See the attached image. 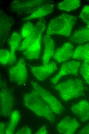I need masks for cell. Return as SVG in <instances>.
I'll list each match as a JSON object with an SVG mask.
<instances>
[{"mask_svg": "<svg viewBox=\"0 0 89 134\" xmlns=\"http://www.w3.org/2000/svg\"><path fill=\"white\" fill-rule=\"evenodd\" d=\"M80 67V74L86 83L89 85V59L84 61Z\"/></svg>", "mask_w": 89, "mask_h": 134, "instance_id": "obj_24", "label": "cell"}, {"mask_svg": "<svg viewBox=\"0 0 89 134\" xmlns=\"http://www.w3.org/2000/svg\"><path fill=\"white\" fill-rule=\"evenodd\" d=\"M79 134H89V123L84 127L78 132Z\"/></svg>", "mask_w": 89, "mask_h": 134, "instance_id": "obj_28", "label": "cell"}, {"mask_svg": "<svg viewBox=\"0 0 89 134\" xmlns=\"http://www.w3.org/2000/svg\"><path fill=\"white\" fill-rule=\"evenodd\" d=\"M15 103L14 96L6 83L2 79L0 81V114L1 116H10Z\"/></svg>", "mask_w": 89, "mask_h": 134, "instance_id": "obj_5", "label": "cell"}, {"mask_svg": "<svg viewBox=\"0 0 89 134\" xmlns=\"http://www.w3.org/2000/svg\"><path fill=\"white\" fill-rule=\"evenodd\" d=\"M46 21L43 18H40L34 26L32 33L20 44L18 50L23 51L34 42L40 35H42L46 28Z\"/></svg>", "mask_w": 89, "mask_h": 134, "instance_id": "obj_9", "label": "cell"}, {"mask_svg": "<svg viewBox=\"0 0 89 134\" xmlns=\"http://www.w3.org/2000/svg\"><path fill=\"white\" fill-rule=\"evenodd\" d=\"M24 105L37 116L43 117L50 122H54L55 117L48 105L33 89L25 94L23 97Z\"/></svg>", "mask_w": 89, "mask_h": 134, "instance_id": "obj_1", "label": "cell"}, {"mask_svg": "<svg viewBox=\"0 0 89 134\" xmlns=\"http://www.w3.org/2000/svg\"><path fill=\"white\" fill-rule=\"evenodd\" d=\"M48 2L42 0H14L10 3L9 9L12 12L18 16L30 15Z\"/></svg>", "mask_w": 89, "mask_h": 134, "instance_id": "obj_4", "label": "cell"}, {"mask_svg": "<svg viewBox=\"0 0 89 134\" xmlns=\"http://www.w3.org/2000/svg\"><path fill=\"white\" fill-rule=\"evenodd\" d=\"M0 37L7 36L13 24L12 17L2 11H0Z\"/></svg>", "mask_w": 89, "mask_h": 134, "instance_id": "obj_17", "label": "cell"}, {"mask_svg": "<svg viewBox=\"0 0 89 134\" xmlns=\"http://www.w3.org/2000/svg\"><path fill=\"white\" fill-rule=\"evenodd\" d=\"M80 126L76 119L66 116L57 124V128L60 134H73Z\"/></svg>", "mask_w": 89, "mask_h": 134, "instance_id": "obj_11", "label": "cell"}, {"mask_svg": "<svg viewBox=\"0 0 89 134\" xmlns=\"http://www.w3.org/2000/svg\"><path fill=\"white\" fill-rule=\"evenodd\" d=\"M16 60V55H13L10 51L1 49L0 51V62L1 64L5 65H12Z\"/></svg>", "mask_w": 89, "mask_h": 134, "instance_id": "obj_21", "label": "cell"}, {"mask_svg": "<svg viewBox=\"0 0 89 134\" xmlns=\"http://www.w3.org/2000/svg\"><path fill=\"white\" fill-rule=\"evenodd\" d=\"M34 26L30 21L26 22L22 28L21 32V36L25 38L32 33L33 31Z\"/></svg>", "mask_w": 89, "mask_h": 134, "instance_id": "obj_25", "label": "cell"}, {"mask_svg": "<svg viewBox=\"0 0 89 134\" xmlns=\"http://www.w3.org/2000/svg\"><path fill=\"white\" fill-rule=\"evenodd\" d=\"M74 48V46L71 43H65L55 50L54 58L59 63L68 60L73 56Z\"/></svg>", "mask_w": 89, "mask_h": 134, "instance_id": "obj_12", "label": "cell"}, {"mask_svg": "<svg viewBox=\"0 0 89 134\" xmlns=\"http://www.w3.org/2000/svg\"><path fill=\"white\" fill-rule=\"evenodd\" d=\"M11 81L18 85L25 83L28 79V73L25 59L20 58L14 65L9 70Z\"/></svg>", "mask_w": 89, "mask_h": 134, "instance_id": "obj_7", "label": "cell"}, {"mask_svg": "<svg viewBox=\"0 0 89 134\" xmlns=\"http://www.w3.org/2000/svg\"><path fill=\"white\" fill-rule=\"evenodd\" d=\"M31 83L33 89L48 105L54 113L58 115L62 114L64 108L56 97L36 82L31 81Z\"/></svg>", "mask_w": 89, "mask_h": 134, "instance_id": "obj_6", "label": "cell"}, {"mask_svg": "<svg viewBox=\"0 0 89 134\" xmlns=\"http://www.w3.org/2000/svg\"><path fill=\"white\" fill-rule=\"evenodd\" d=\"M58 92L62 99L66 101L83 95L85 88L80 79H69L53 87Z\"/></svg>", "mask_w": 89, "mask_h": 134, "instance_id": "obj_3", "label": "cell"}, {"mask_svg": "<svg viewBox=\"0 0 89 134\" xmlns=\"http://www.w3.org/2000/svg\"><path fill=\"white\" fill-rule=\"evenodd\" d=\"M43 41L44 49L42 57V62L43 65L49 62L51 58L53 57L54 51V43L53 40L50 35L46 34L44 36Z\"/></svg>", "mask_w": 89, "mask_h": 134, "instance_id": "obj_15", "label": "cell"}, {"mask_svg": "<svg viewBox=\"0 0 89 134\" xmlns=\"http://www.w3.org/2000/svg\"><path fill=\"white\" fill-rule=\"evenodd\" d=\"M32 133V129L30 128L27 126L23 127L17 131L16 134H31Z\"/></svg>", "mask_w": 89, "mask_h": 134, "instance_id": "obj_27", "label": "cell"}, {"mask_svg": "<svg viewBox=\"0 0 89 134\" xmlns=\"http://www.w3.org/2000/svg\"><path fill=\"white\" fill-rule=\"evenodd\" d=\"M20 112L17 110L13 111L10 115V120L5 130V133L12 134L15 129L20 120Z\"/></svg>", "mask_w": 89, "mask_h": 134, "instance_id": "obj_20", "label": "cell"}, {"mask_svg": "<svg viewBox=\"0 0 89 134\" xmlns=\"http://www.w3.org/2000/svg\"><path fill=\"white\" fill-rule=\"evenodd\" d=\"M54 5L51 3H47L40 6L31 14L26 17L24 19L25 21L43 17L53 11Z\"/></svg>", "mask_w": 89, "mask_h": 134, "instance_id": "obj_18", "label": "cell"}, {"mask_svg": "<svg viewBox=\"0 0 89 134\" xmlns=\"http://www.w3.org/2000/svg\"><path fill=\"white\" fill-rule=\"evenodd\" d=\"M80 5L79 0H66L59 3L57 7L61 10L69 11L76 9Z\"/></svg>", "mask_w": 89, "mask_h": 134, "instance_id": "obj_22", "label": "cell"}, {"mask_svg": "<svg viewBox=\"0 0 89 134\" xmlns=\"http://www.w3.org/2000/svg\"><path fill=\"white\" fill-rule=\"evenodd\" d=\"M42 35H40L34 42L23 51V54L26 58L32 60L39 58L41 48Z\"/></svg>", "mask_w": 89, "mask_h": 134, "instance_id": "obj_14", "label": "cell"}, {"mask_svg": "<svg viewBox=\"0 0 89 134\" xmlns=\"http://www.w3.org/2000/svg\"><path fill=\"white\" fill-rule=\"evenodd\" d=\"M79 18L84 23L89 22V5H86L83 8Z\"/></svg>", "mask_w": 89, "mask_h": 134, "instance_id": "obj_26", "label": "cell"}, {"mask_svg": "<svg viewBox=\"0 0 89 134\" xmlns=\"http://www.w3.org/2000/svg\"><path fill=\"white\" fill-rule=\"evenodd\" d=\"M81 65V62L79 61H70L63 63L58 73L51 79V82L55 85L64 76L69 74L77 76Z\"/></svg>", "mask_w": 89, "mask_h": 134, "instance_id": "obj_8", "label": "cell"}, {"mask_svg": "<svg viewBox=\"0 0 89 134\" xmlns=\"http://www.w3.org/2000/svg\"><path fill=\"white\" fill-rule=\"evenodd\" d=\"M30 68L33 75L39 80L43 81L55 71L58 66L57 63L53 61L41 66H30Z\"/></svg>", "mask_w": 89, "mask_h": 134, "instance_id": "obj_10", "label": "cell"}, {"mask_svg": "<svg viewBox=\"0 0 89 134\" xmlns=\"http://www.w3.org/2000/svg\"><path fill=\"white\" fill-rule=\"evenodd\" d=\"M6 125L5 123L3 122H1L0 123V133L3 134L5 133V130L6 129L5 127Z\"/></svg>", "mask_w": 89, "mask_h": 134, "instance_id": "obj_30", "label": "cell"}, {"mask_svg": "<svg viewBox=\"0 0 89 134\" xmlns=\"http://www.w3.org/2000/svg\"><path fill=\"white\" fill-rule=\"evenodd\" d=\"M72 58L83 61L89 59V42L78 46L74 51Z\"/></svg>", "mask_w": 89, "mask_h": 134, "instance_id": "obj_19", "label": "cell"}, {"mask_svg": "<svg viewBox=\"0 0 89 134\" xmlns=\"http://www.w3.org/2000/svg\"><path fill=\"white\" fill-rule=\"evenodd\" d=\"M73 113L82 122L89 120V103L82 100L73 105L71 108Z\"/></svg>", "mask_w": 89, "mask_h": 134, "instance_id": "obj_13", "label": "cell"}, {"mask_svg": "<svg viewBox=\"0 0 89 134\" xmlns=\"http://www.w3.org/2000/svg\"><path fill=\"white\" fill-rule=\"evenodd\" d=\"M21 40V36L18 33L14 32L11 35L9 41L10 51L13 55H16L15 52L18 49Z\"/></svg>", "mask_w": 89, "mask_h": 134, "instance_id": "obj_23", "label": "cell"}, {"mask_svg": "<svg viewBox=\"0 0 89 134\" xmlns=\"http://www.w3.org/2000/svg\"><path fill=\"white\" fill-rule=\"evenodd\" d=\"M35 134H47L48 133L47 130L45 126H43L39 129Z\"/></svg>", "mask_w": 89, "mask_h": 134, "instance_id": "obj_29", "label": "cell"}, {"mask_svg": "<svg viewBox=\"0 0 89 134\" xmlns=\"http://www.w3.org/2000/svg\"><path fill=\"white\" fill-rule=\"evenodd\" d=\"M85 23V27L76 30L71 37V41L78 44L89 42V22Z\"/></svg>", "mask_w": 89, "mask_h": 134, "instance_id": "obj_16", "label": "cell"}, {"mask_svg": "<svg viewBox=\"0 0 89 134\" xmlns=\"http://www.w3.org/2000/svg\"><path fill=\"white\" fill-rule=\"evenodd\" d=\"M77 21L76 16L65 13L61 14L50 21L46 30V34L69 37Z\"/></svg>", "mask_w": 89, "mask_h": 134, "instance_id": "obj_2", "label": "cell"}]
</instances>
